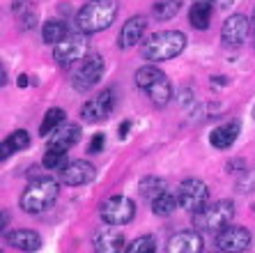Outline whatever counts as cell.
Listing matches in <instances>:
<instances>
[{
	"label": "cell",
	"mask_w": 255,
	"mask_h": 253,
	"mask_svg": "<svg viewBox=\"0 0 255 253\" xmlns=\"http://www.w3.org/2000/svg\"><path fill=\"white\" fill-rule=\"evenodd\" d=\"M58 194L60 189L53 177H37L25 187L18 205L25 214H42L53 207V203L58 200Z\"/></svg>",
	"instance_id": "cell-1"
},
{
	"label": "cell",
	"mask_w": 255,
	"mask_h": 253,
	"mask_svg": "<svg viewBox=\"0 0 255 253\" xmlns=\"http://www.w3.org/2000/svg\"><path fill=\"white\" fill-rule=\"evenodd\" d=\"M186 48V35L179 30H161L154 32L142 44V58L149 62H163V60L177 58Z\"/></svg>",
	"instance_id": "cell-2"
},
{
	"label": "cell",
	"mask_w": 255,
	"mask_h": 253,
	"mask_svg": "<svg viewBox=\"0 0 255 253\" xmlns=\"http://www.w3.org/2000/svg\"><path fill=\"white\" fill-rule=\"evenodd\" d=\"M115 16H118V0H90L78 12L76 25L78 30L92 35V32H101V30L111 28Z\"/></svg>",
	"instance_id": "cell-3"
},
{
	"label": "cell",
	"mask_w": 255,
	"mask_h": 253,
	"mask_svg": "<svg viewBox=\"0 0 255 253\" xmlns=\"http://www.w3.org/2000/svg\"><path fill=\"white\" fill-rule=\"evenodd\" d=\"M232 219H235V203L216 200V203H207L202 210L193 212V226H196L198 233L216 235L228 224H232Z\"/></svg>",
	"instance_id": "cell-4"
},
{
	"label": "cell",
	"mask_w": 255,
	"mask_h": 253,
	"mask_svg": "<svg viewBox=\"0 0 255 253\" xmlns=\"http://www.w3.org/2000/svg\"><path fill=\"white\" fill-rule=\"evenodd\" d=\"M136 85L147 94L154 106H166L172 97L170 78L154 65H145L136 71Z\"/></svg>",
	"instance_id": "cell-5"
},
{
	"label": "cell",
	"mask_w": 255,
	"mask_h": 253,
	"mask_svg": "<svg viewBox=\"0 0 255 253\" xmlns=\"http://www.w3.org/2000/svg\"><path fill=\"white\" fill-rule=\"evenodd\" d=\"M88 32H69L62 41H58L53 46V55L58 60L60 67H71L76 62H83V58L88 55Z\"/></svg>",
	"instance_id": "cell-6"
},
{
	"label": "cell",
	"mask_w": 255,
	"mask_h": 253,
	"mask_svg": "<svg viewBox=\"0 0 255 253\" xmlns=\"http://www.w3.org/2000/svg\"><path fill=\"white\" fill-rule=\"evenodd\" d=\"M104 69H106L104 58H101L99 53H88L83 58V62H81V67L74 71V78H71L74 90H78V92H88V90H92L97 83L101 81Z\"/></svg>",
	"instance_id": "cell-7"
},
{
	"label": "cell",
	"mask_w": 255,
	"mask_h": 253,
	"mask_svg": "<svg viewBox=\"0 0 255 253\" xmlns=\"http://www.w3.org/2000/svg\"><path fill=\"white\" fill-rule=\"evenodd\" d=\"M177 200L179 207L186 210V212H198L209 203V189L202 180H196V177H189L177 187Z\"/></svg>",
	"instance_id": "cell-8"
},
{
	"label": "cell",
	"mask_w": 255,
	"mask_h": 253,
	"mask_svg": "<svg viewBox=\"0 0 255 253\" xmlns=\"http://www.w3.org/2000/svg\"><path fill=\"white\" fill-rule=\"evenodd\" d=\"M101 221L111 226H127L131 219L136 217V205L133 200L127 198V196H113L101 203Z\"/></svg>",
	"instance_id": "cell-9"
},
{
	"label": "cell",
	"mask_w": 255,
	"mask_h": 253,
	"mask_svg": "<svg viewBox=\"0 0 255 253\" xmlns=\"http://www.w3.org/2000/svg\"><path fill=\"white\" fill-rule=\"evenodd\" d=\"M113 106H115V92L111 88L101 90L99 94L90 97V99L83 104V108H81V118H83V122H88V124L104 122V120L111 118Z\"/></svg>",
	"instance_id": "cell-10"
},
{
	"label": "cell",
	"mask_w": 255,
	"mask_h": 253,
	"mask_svg": "<svg viewBox=\"0 0 255 253\" xmlns=\"http://www.w3.org/2000/svg\"><path fill=\"white\" fill-rule=\"evenodd\" d=\"M216 249L219 251H226V253H239V251H246L251 249V242H253V235H251L249 228L244 226H230L228 224L223 230H219L216 235Z\"/></svg>",
	"instance_id": "cell-11"
},
{
	"label": "cell",
	"mask_w": 255,
	"mask_h": 253,
	"mask_svg": "<svg viewBox=\"0 0 255 253\" xmlns=\"http://www.w3.org/2000/svg\"><path fill=\"white\" fill-rule=\"evenodd\" d=\"M97 177V168L85 159H76V161H67L65 168L60 171V180L67 187H83L90 184Z\"/></svg>",
	"instance_id": "cell-12"
},
{
	"label": "cell",
	"mask_w": 255,
	"mask_h": 253,
	"mask_svg": "<svg viewBox=\"0 0 255 253\" xmlns=\"http://www.w3.org/2000/svg\"><path fill=\"white\" fill-rule=\"evenodd\" d=\"M95 251L99 253H118V251H127V240L125 233L120 230V226H101L99 230L95 233Z\"/></svg>",
	"instance_id": "cell-13"
},
{
	"label": "cell",
	"mask_w": 255,
	"mask_h": 253,
	"mask_svg": "<svg viewBox=\"0 0 255 253\" xmlns=\"http://www.w3.org/2000/svg\"><path fill=\"white\" fill-rule=\"evenodd\" d=\"M251 32V21L249 16L244 14H235L223 23V30H221V41L226 44L228 48H239L246 41Z\"/></svg>",
	"instance_id": "cell-14"
},
{
	"label": "cell",
	"mask_w": 255,
	"mask_h": 253,
	"mask_svg": "<svg viewBox=\"0 0 255 253\" xmlns=\"http://www.w3.org/2000/svg\"><path fill=\"white\" fill-rule=\"evenodd\" d=\"M48 138V147H55V150H69L81 141V127L76 122H62L55 131L46 136Z\"/></svg>",
	"instance_id": "cell-15"
},
{
	"label": "cell",
	"mask_w": 255,
	"mask_h": 253,
	"mask_svg": "<svg viewBox=\"0 0 255 253\" xmlns=\"http://www.w3.org/2000/svg\"><path fill=\"white\" fill-rule=\"evenodd\" d=\"M147 30V18L145 16H131L122 30H120V37H118V46L120 48H131L136 46L138 41H142V35Z\"/></svg>",
	"instance_id": "cell-16"
},
{
	"label": "cell",
	"mask_w": 255,
	"mask_h": 253,
	"mask_svg": "<svg viewBox=\"0 0 255 253\" xmlns=\"http://www.w3.org/2000/svg\"><path fill=\"white\" fill-rule=\"evenodd\" d=\"M166 249L170 253H200L202 251V237L198 235V230H184V233L172 235Z\"/></svg>",
	"instance_id": "cell-17"
},
{
	"label": "cell",
	"mask_w": 255,
	"mask_h": 253,
	"mask_svg": "<svg viewBox=\"0 0 255 253\" xmlns=\"http://www.w3.org/2000/svg\"><path fill=\"white\" fill-rule=\"evenodd\" d=\"M239 131H242V124H239L237 120H232V122H226V124H221V127H216V129L209 134V143H212V147H216V150H228V147H232L235 141L239 138Z\"/></svg>",
	"instance_id": "cell-18"
},
{
	"label": "cell",
	"mask_w": 255,
	"mask_h": 253,
	"mask_svg": "<svg viewBox=\"0 0 255 253\" xmlns=\"http://www.w3.org/2000/svg\"><path fill=\"white\" fill-rule=\"evenodd\" d=\"M7 244L12 249H18V251H39L42 249V237L37 235L35 230L18 228L7 235Z\"/></svg>",
	"instance_id": "cell-19"
},
{
	"label": "cell",
	"mask_w": 255,
	"mask_h": 253,
	"mask_svg": "<svg viewBox=\"0 0 255 253\" xmlns=\"http://www.w3.org/2000/svg\"><path fill=\"white\" fill-rule=\"evenodd\" d=\"M214 14V2H202V0H193V7L189 12V21L196 30H207L212 23Z\"/></svg>",
	"instance_id": "cell-20"
},
{
	"label": "cell",
	"mask_w": 255,
	"mask_h": 253,
	"mask_svg": "<svg viewBox=\"0 0 255 253\" xmlns=\"http://www.w3.org/2000/svg\"><path fill=\"white\" fill-rule=\"evenodd\" d=\"M138 191H140L142 198L152 203L154 198H159L161 194H166L168 191V182L166 180H161V177H156V175H147V177H142L140 180Z\"/></svg>",
	"instance_id": "cell-21"
},
{
	"label": "cell",
	"mask_w": 255,
	"mask_h": 253,
	"mask_svg": "<svg viewBox=\"0 0 255 253\" xmlns=\"http://www.w3.org/2000/svg\"><path fill=\"white\" fill-rule=\"evenodd\" d=\"M71 30H69V25L65 23V21H58V18H51V21H46L44 23V28H42V37H44V41L46 44H58V41H62L67 35H69Z\"/></svg>",
	"instance_id": "cell-22"
},
{
	"label": "cell",
	"mask_w": 255,
	"mask_h": 253,
	"mask_svg": "<svg viewBox=\"0 0 255 253\" xmlns=\"http://www.w3.org/2000/svg\"><path fill=\"white\" fill-rule=\"evenodd\" d=\"M12 12L16 14V18L21 21L25 30H32L37 23V12L35 7L30 5V0H14L12 2Z\"/></svg>",
	"instance_id": "cell-23"
},
{
	"label": "cell",
	"mask_w": 255,
	"mask_h": 253,
	"mask_svg": "<svg viewBox=\"0 0 255 253\" xmlns=\"http://www.w3.org/2000/svg\"><path fill=\"white\" fill-rule=\"evenodd\" d=\"M30 145V134L25 129H16L9 138H5L2 141V159H7L12 152H21V150H25V147Z\"/></svg>",
	"instance_id": "cell-24"
},
{
	"label": "cell",
	"mask_w": 255,
	"mask_h": 253,
	"mask_svg": "<svg viewBox=\"0 0 255 253\" xmlns=\"http://www.w3.org/2000/svg\"><path fill=\"white\" fill-rule=\"evenodd\" d=\"M179 9H182V0H154L152 5V14L159 21H170L179 14Z\"/></svg>",
	"instance_id": "cell-25"
},
{
	"label": "cell",
	"mask_w": 255,
	"mask_h": 253,
	"mask_svg": "<svg viewBox=\"0 0 255 253\" xmlns=\"http://www.w3.org/2000/svg\"><path fill=\"white\" fill-rule=\"evenodd\" d=\"M179 207V200H177V194H161L159 198L152 200V212L156 217H170L175 210Z\"/></svg>",
	"instance_id": "cell-26"
},
{
	"label": "cell",
	"mask_w": 255,
	"mask_h": 253,
	"mask_svg": "<svg viewBox=\"0 0 255 253\" xmlns=\"http://www.w3.org/2000/svg\"><path fill=\"white\" fill-rule=\"evenodd\" d=\"M62 122H65V111H62V108H51V111H46L42 124H39V134L46 138V136L58 129Z\"/></svg>",
	"instance_id": "cell-27"
},
{
	"label": "cell",
	"mask_w": 255,
	"mask_h": 253,
	"mask_svg": "<svg viewBox=\"0 0 255 253\" xmlns=\"http://www.w3.org/2000/svg\"><path fill=\"white\" fill-rule=\"evenodd\" d=\"M67 164V152L65 150H55V147H46V154L42 159V166L48 171H62Z\"/></svg>",
	"instance_id": "cell-28"
},
{
	"label": "cell",
	"mask_w": 255,
	"mask_h": 253,
	"mask_svg": "<svg viewBox=\"0 0 255 253\" xmlns=\"http://www.w3.org/2000/svg\"><path fill=\"white\" fill-rule=\"evenodd\" d=\"M156 251V240L152 235L136 237L133 242L127 244V253H154Z\"/></svg>",
	"instance_id": "cell-29"
},
{
	"label": "cell",
	"mask_w": 255,
	"mask_h": 253,
	"mask_svg": "<svg viewBox=\"0 0 255 253\" xmlns=\"http://www.w3.org/2000/svg\"><path fill=\"white\" fill-rule=\"evenodd\" d=\"M104 145H106V136H104V134H95V136H92V141H90V145H88V152L90 154H99L101 150H104Z\"/></svg>",
	"instance_id": "cell-30"
},
{
	"label": "cell",
	"mask_w": 255,
	"mask_h": 253,
	"mask_svg": "<svg viewBox=\"0 0 255 253\" xmlns=\"http://www.w3.org/2000/svg\"><path fill=\"white\" fill-rule=\"evenodd\" d=\"M129 129H131V122H122V124H120V138H125Z\"/></svg>",
	"instance_id": "cell-31"
},
{
	"label": "cell",
	"mask_w": 255,
	"mask_h": 253,
	"mask_svg": "<svg viewBox=\"0 0 255 253\" xmlns=\"http://www.w3.org/2000/svg\"><path fill=\"white\" fill-rule=\"evenodd\" d=\"M16 83H18V88H25V85H28V76H25V74H21Z\"/></svg>",
	"instance_id": "cell-32"
},
{
	"label": "cell",
	"mask_w": 255,
	"mask_h": 253,
	"mask_svg": "<svg viewBox=\"0 0 255 253\" xmlns=\"http://www.w3.org/2000/svg\"><path fill=\"white\" fill-rule=\"evenodd\" d=\"M202 2H216V0H202Z\"/></svg>",
	"instance_id": "cell-33"
},
{
	"label": "cell",
	"mask_w": 255,
	"mask_h": 253,
	"mask_svg": "<svg viewBox=\"0 0 255 253\" xmlns=\"http://www.w3.org/2000/svg\"><path fill=\"white\" fill-rule=\"evenodd\" d=\"M253 120H255V106H253Z\"/></svg>",
	"instance_id": "cell-34"
},
{
	"label": "cell",
	"mask_w": 255,
	"mask_h": 253,
	"mask_svg": "<svg viewBox=\"0 0 255 253\" xmlns=\"http://www.w3.org/2000/svg\"><path fill=\"white\" fill-rule=\"evenodd\" d=\"M253 23H255V12H253Z\"/></svg>",
	"instance_id": "cell-35"
},
{
	"label": "cell",
	"mask_w": 255,
	"mask_h": 253,
	"mask_svg": "<svg viewBox=\"0 0 255 253\" xmlns=\"http://www.w3.org/2000/svg\"><path fill=\"white\" fill-rule=\"evenodd\" d=\"M253 28H255V23H253Z\"/></svg>",
	"instance_id": "cell-36"
}]
</instances>
